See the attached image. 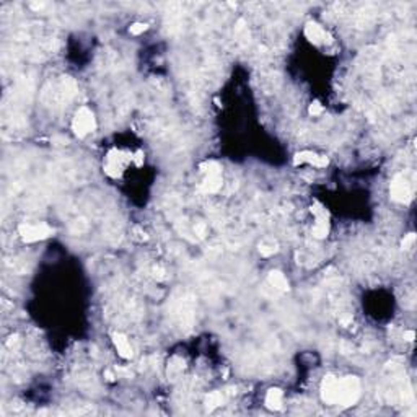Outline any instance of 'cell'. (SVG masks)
<instances>
[{
    "instance_id": "obj_1",
    "label": "cell",
    "mask_w": 417,
    "mask_h": 417,
    "mask_svg": "<svg viewBox=\"0 0 417 417\" xmlns=\"http://www.w3.org/2000/svg\"><path fill=\"white\" fill-rule=\"evenodd\" d=\"M323 399L328 404H341V406H351L358 399L360 395V383L356 376H346V378H334L328 376L323 381L321 388Z\"/></svg>"
},
{
    "instance_id": "obj_2",
    "label": "cell",
    "mask_w": 417,
    "mask_h": 417,
    "mask_svg": "<svg viewBox=\"0 0 417 417\" xmlns=\"http://www.w3.org/2000/svg\"><path fill=\"white\" fill-rule=\"evenodd\" d=\"M72 127H73V132H75L77 135H80V137L93 132V129L96 127L93 113L85 106L80 108V110L77 111V114H75V118H73Z\"/></svg>"
},
{
    "instance_id": "obj_3",
    "label": "cell",
    "mask_w": 417,
    "mask_h": 417,
    "mask_svg": "<svg viewBox=\"0 0 417 417\" xmlns=\"http://www.w3.org/2000/svg\"><path fill=\"white\" fill-rule=\"evenodd\" d=\"M20 237L23 238V241L26 243H33V241H39V239H44L53 235V228H49L48 225H39V224H23L18 228Z\"/></svg>"
},
{
    "instance_id": "obj_4",
    "label": "cell",
    "mask_w": 417,
    "mask_h": 417,
    "mask_svg": "<svg viewBox=\"0 0 417 417\" xmlns=\"http://www.w3.org/2000/svg\"><path fill=\"white\" fill-rule=\"evenodd\" d=\"M391 199L393 201H398V202H404L408 201L409 196H411V187H409V182L408 179L404 178V176H396L395 179L391 182Z\"/></svg>"
},
{
    "instance_id": "obj_5",
    "label": "cell",
    "mask_w": 417,
    "mask_h": 417,
    "mask_svg": "<svg viewBox=\"0 0 417 417\" xmlns=\"http://www.w3.org/2000/svg\"><path fill=\"white\" fill-rule=\"evenodd\" d=\"M294 163L295 165L310 163V165H315V167H326V165H328V158L321 157V155H316V153H313V152H301V153H297V155H295Z\"/></svg>"
},
{
    "instance_id": "obj_6",
    "label": "cell",
    "mask_w": 417,
    "mask_h": 417,
    "mask_svg": "<svg viewBox=\"0 0 417 417\" xmlns=\"http://www.w3.org/2000/svg\"><path fill=\"white\" fill-rule=\"evenodd\" d=\"M113 342H114V346H116L119 356L124 357V358H130V357H132V347H130L129 341L125 339L122 334L114 333L113 334Z\"/></svg>"
},
{
    "instance_id": "obj_7",
    "label": "cell",
    "mask_w": 417,
    "mask_h": 417,
    "mask_svg": "<svg viewBox=\"0 0 417 417\" xmlns=\"http://www.w3.org/2000/svg\"><path fill=\"white\" fill-rule=\"evenodd\" d=\"M269 284L272 285L274 289L281 290V292H287V290H289V281H287V277H285L284 274L279 272V271L269 272Z\"/></svg>"
},
{
    "instance_id": "obj_8",
    "label": "cell",
    "mask_w": 417,
    "mask_h": 417,
    "mask_svg": "<svg viewBox=\"0 0 417 417\" xmlns=\"http://www.w3.org/2000/svg\"><path fill=\"white\" fill-rule=\"evenodd\" d=\"M305 34H306V38L313 43H319L326 38V33H324L323 28L319 25H316V23H308L306 28H305Z\"/></svg>"
},
{
    "instance_id": "obj_9",
    "label": "cell",
    "mask_w": 417,
    "mask_h": 417,
    "mask_svg": "<svg viewBox=\"0 0 417 417\" xmlns=\"http://www.w3.org/2000/svg\"><path fill=\"white\" fill-rule=\"evenodd\" d=\"M282 399H284L282 391L277 390V388H272V390L267 391V395H266V404H267V408H271V409H281Z\"/></svg>"
},
{
    "instance_id": "obj_10",
    "label": "cell",
    "mask_w": 417,
    "mask_h": 417,
    "mask_svg": "<svg viewBox=\"0 0 417 417\" xmlns=\"http://www.w3.org/2000/svg\"><path fill=\"white\" fill-rule=\"evenodd\" d=\"M205 404H207V408H210V409L222 406V404H224V395H222L220 391L209 393L207 398H205Z\"/></svg>"
},
{
    "instance_id": "obj_11",
    "label": "cell",
    "mask_w": 417,
    "mask_h": 417,
    "mask_svg": "<svg viewBox=\"0 0 417 417\" xmlns=\"http://www.w3.org/2000/svg\"><path fill=\"white\" fill-rule=\"evenodd\" d=\"M414 241H416V235L414 233H409V235L404 237V239H403V249H409L414 244Z\"/></svg>"
},
{
    "instance_id": "obj_12",
    "label": "cell",
    "mask_w": 417,
    "mask_h": 417,
    "mask_svg": "<svg viewBox=\"0 0 417 417\" xmlns=\"http://www.w3.org/2000/svg\"><path fill=\"white\" fill-rule=\"evenodd\" d=\"M145 30H147L145 23H135V25L130 26V33H132V34H140V33H144Z\"/></svg>"
},
{
    "instance_id": "obj_13",
    "label": "cell",
    "mask_w": 417,
    "mask_h": 417,
    "mask_svg": "<svg viewBox=\"0 0 417 417\" xmlns=\"http://www.w3.org/2000/svg\"><path fill=\"white\" fill-rule=\"evenodd\" d=\"M321 113H323V108L319 103H313L310 106V114H313V116H318V114H321Z\"/></svg>"
},
{
    "instance_id": "obj_14",
    "label": "cell",
    "mask_w": 417,
    "mask_h": 417,
    "mask_svg": "<svg viewBox=\"0 0 417 417\" xmlns=\"http://www.w3.org/2000/svg\"><path fill=\"white\" fill-rule=\"evenodd\" d=\"M404 339H406V341H414V331H408V333H404Z\"/></svg>"
}]
</instances>
